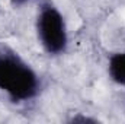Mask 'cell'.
Here are the masks:
<instances>
[{
    "instance_id": "cell-3",
    "label": "cell",
    "mask_w": 125,
    "mask_h": 124,
    "mask_svg": "<svg viewBox=\"0 0 125 124\" xmlns=\"http://www.w3.org/2000/svg\"><path fill=\"white\" fill-rule=\"evenodd\" d=\"M108 74L114 83L119 86H125V51L112 53L109 56Z\"/></svg>"
},
{
    "instance_id": "cell-1",
    "label": "cell",
    "mask_w": 125,
    "mask_h": 124,
    "mask_svg": "<svg viewBox=\"0 0 125 124\" xmlns=\"http://www.w3.org/2000/svg\"><path fill=\"white\" fill-rule=\"evenodd\" d=\"M42 89L36 70L16 50L0 44V92L16 105L33 101Z\"/></svg>"
},
{
    "instance_id": "cell-4",
    "label": "cell",
    "mask_w": 125,
    "mask_h": 124,
    "mask_svg": "<svg viewBox=\"0 0 125 124\" xmlns=\"http://www.w3.org/2000/svg\"><path fill=\"white\" fill-rule=\"evenodd\" d=\"M28 1H31V0H10L12 6H22V4H25Z\"/></svg>"
},
{
    "instance_id": "cell-2",
    "label": "cell",
    "mask_w": 125,
    "mask_h": 124,
    "mask_svg": "<svg viewBox=\"0 0 125 124\" xmlns=\"http://www.w3.org/2000/svg\"><path fill=\"white\" fill-rule=\"evenodd\" d=\"M35 29L38 42L48 56L57 57L67 51L68 32L65 19L52 0H42L39 3Z\"/></svg>"
}]
</instances>
